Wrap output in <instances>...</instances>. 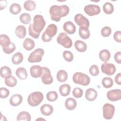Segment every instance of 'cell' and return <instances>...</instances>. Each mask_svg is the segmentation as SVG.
Wrapping results in <instances>:
<instances>
[{"mask_svg": "<svg viewBox=\"0 0 121 121\" xmlns=\"http://www.w3.org/2000/svg\"><path fill=\"white\" fill-rule=\"evenodd\" d=\"M113 38L114 40L118 42H121V31H117L113 34Z\"/></svg>", "mask_w": 121, "mask_h": 121, "instance_id": "bcb514c9", "label": "cell"}, {"mask_svg": "<svg viewBox=\"0 0 121 121\" xmlns=\"http://www.w3.org/2000/svg\"><path fill=\"white\" fill-rule=\"evenodd\" d=\"M78 33L80 37L83 39H88L90 35V33L88 28L84 27H80L79 28Z\"/></svg>", "mask_w": 121, "mask_h": 121, "instance_id": "4316f807", "label": "cell"}, {"mask_svg": "<svg viewBox=\"0 0 121 121\" xmlns=\"http://www.w3.org/2000/svg\"><path fill=\"white\" fill-rule=\"evenodd\" d=\"M56 78L60 82H64L68 79V73L65 70H60L56 74Z\"/></svg>", "mask_w": 121, "mask_h": 121, "instance_id": "f1b7e54d", "label": "cell"}, {"mask_svg": "<svg viewBox=\"0 0 121 121\" xmlns=\"http://www.w3.org/2000/svg\"><path fill=\"white\" fill-rule=\"evenodd\" d=\"M23 98L19 94L13 95L9 99V103L13 106H17L20 104L22 102Z\"/></svg>", "mask_w": 121, "mask_h": 121, "instance_id": "e0dca14e", "label": "cell"}, {"mask_svg": "<svg viewBox=\"0 0 121 121\" xmlns=\"http://www.w3.org/2000/svg\"><path fill=\"white\" fill-rule=\"evenodd\" d=\"M44 53L43 49L37 48L29 54L27 60L30 63L39 62L42 60V57Z\"/></svg>", "mask_w": 121, "mask_h": 121, "instance_id": "52a82bcc", "label": "cell"}, {"mask_svg": "<svg viewBox=\"0 0 121 121\" xmlns=\"http://www.w3.org/2000/svg\"><path fill=\"white\" fill-rule=\"evenodd\" d=\"M58 97V95L55 91H52L48 92L46 94V98L50 102L55 101Z\"/></svg>", "mask_w": 121, "mask_h": 121, "instance_id": "f35d334b", "label": "cell"}, {"mask_svg": "<svg viewBox=\"0 0 121 121\" xmlns=\"http://www.w3.org/2000/svg\"><path fill=\"white\" fill-rule=\"evenodd\" d=\"M101 69L103 73L108 76L113 75L116 71V68L114 64L107 62H104L102 64Z\"/></svg>", "mask_w": 121, "mask_h": 121, "instance_id": "7c38bea8", "label": "cell"}, {"mask_svg": "<svg viewBox=\"0 0 121 121\" xmlns=\"http://www.w3.org/2000/svg\"><path fill=\"white\" fill-rule=\"evenodd\" d=\"M31 120V117L30 113L26 111H22L17 116V121H30Z\"/></svg>", "mask_w": 121, "mask_h": 121, "instance_id": "f546056e", "label": "cell"}, {"mask_svg": "<svg viewBox=\"0 0 121 121\" xmlns=\"http://www.w3.org/2000/svg\"><path fill=\"white\" fill-rule=\"evenodd\" d=\"M43 72V67L39 65H33L30 69V73L32 77L37 78L41 77Z\"/></svg>", "mask_w": 121, "mask_h": 121, "instance_id": "5bb4252c", "label": "cell"}, {"mask_svg": "<svg viewBox=\"0 0 121 121\" xmlns=\"http://www.w3.org/2000/svg\"><path fill=\"white\" fill-rule=\"evenodd\" d=\"M15 32L17 36L20 39H23L25 38L26 35V28L24 26L19 25L16 28Z\"/></svg>", "mask_w": 121, "mask_h": 121, "instance_id": "d6986e66", "label": "cell"}, {"mask_svg": "<svg viewBox=\"0 0 121 121\" xmlns=\"http://www.w3.org/2000/svg\"><path fill=\"white\" fill-rule=\"evenodd\" d=\"M99 56L100 59L104 62H107L110 59L111 53L110 52L106 49H103L99 52Z\"/></svg>", "mask_w": 121, "mask_h": 121, "instance_id": "cb8c5ba5", "label": "cell"}, {"mask_svg": "<svg viewBox=\"0 0 121 121\" xmlns=\"http://www.w3.org/2000/svg\"><path fill=\"white\" fill-rule=\"evenodd\" d=\"M89 73L93 76H96L99 73V69L96 65H92L89 69Z\"/></svg>", "mask_w": 121, "mask_h": 121, "instance_id": "b9f144b4", "label": "cell"}, {"mask_svg": "<svg viewBox=\"0 0 121 121\" xmlns=\"http://www.w3.org/2000/svg\"><path fill=\"white\" fill-rule=\"evenodd\" d=\"M17 81L16 78L12 75L7 77L5 79V85L9 87H14L17 84Z\"/></svg>", "mask_w": 121, "mask_h": 121, "instance_id": "83f0119b", "label": "cell"}, {"mask_svg": "<svg viewBox=\"0 0 121 121\" xmlns=\"http://www.w3.org/2000/svg\"><path fill=\"white\" fill-rule=\"evenodd\" d=\"M121 73H118L115 77V82L116 83L119 85H121Z\"/></svg>", "mask_w": 121, "mask_h": 121, "instance_id": "c3c4849f", "label": "cell"}, {"mask_svg": "<svg viewBox=\"0 0 121 121\" xmlns=\"http://www.w3.org/2000/svg\"><path fill=\"white\" fill-rule=\"evenodd\" d=\"M69 11V7L66 5L61 6L52 5L49 9L51 19L56 22H59L62 17H66Z\"/></svg>", "mask_w": 121, "mask_h": 121, "instance_id": "6da1fadb", "label": "cell"}, {"mask_svg": "<svg viewBox=\"0 0 121 121\" xmlns=\"http://www.w3.org/2000/svg\"><path fill=\"white\" fill-rule=\"evenodd\" d=\"M43 95L41 92L36 91L31 93L28 96L27 103L29 105L35 107L39 105L43 101Z\"/></svg>", "mask_w": 121, "mask_h": 121, "instance_id": "7a4b0ae2", "label": "cell"}, {"mask_svg": "<svg viewBox=\"0 0 121 121\" xmlns=\"http://www.w3.org/2000/svg\"><path fill=\"white\" fill-rule=\"evenodd\" d=\"M74 46L77 51L79 52H85L87 49V45L83 41L78 40L74 43Z\"/></svg>", "mask_w": 121, "mask_h": 121, "instance_id": "ffe728a7", "label": "cell"}, {"mask_svg": "<svg viewBox=\"0 0 121 121\" xmlns=\"http://www.w3.org/2000/svg\"><path fill=\"white\" fill-rule=\"evenodd\" d=\"M11 43L10 38L6 35L1 34L0 35V44L2 47L9 45Z\"/></svg>", "mask_w": 121, "mask_h": 121, "instance_id": "d6a6232c", "label": "cell"}, {"mask_svg": "<svg viewBox=\"0 0 121 121\" xmlns=\"http://www.w3.org/2000/svg\"><path fill=\"white\" fill-rule=\"evenodd\" d=\"M112 33V29L109 26H104L101 29V35L103 37H108Z\"/></svg>", "mask_w": 121, "mask_h": 121, "instance_id": "7bdbcfd3", "label": "cell"}, {"mask_svg": "<svg viewBox=\"0 0 121 121\" xmlns=\"http://www.w3.org/2000/svg\"><path fill=\"white\" fill-rule=\"evenodd\" d=\"M9 95V89L5 87H0V97L2 99L7 98Z\"/></svg>", "mask_w": 121, "mask_h": 121, "instance_id": "f6af8a7d", "label": "cell"}, {"mask_svg": "<svg viewBox=\"0 0 121 121\" xmlns=\"http://www.w3.org/2000/svg\"><path fill=\"white\" fill-rule=\"evenodd\" d=\"M57 43L66 48H70L72 46L71 38L64 32L59 34L57 38Z\"/></svg>", "mask_w": 121, "mask_h": 121, "instance_id": "8992f818", "label": "cell"}, {"mask_svg": "<svg viewBox=\"0 0 121 121\" xmlns=\"http://www.w3.org/2000/svg\"><path fill=\"white\" fill-rule=\"evenodd\" d=\"M19 20L22 23L27 25L30 23L31 21V17L28 13H23L20 15L19 17Z\"/></svg>", "mask_w": 121, "mask_h": 121, "instance_id": "e575fe53", "label": "cell"}, {"mask_svg": "<svg viewBox=\"0 0 121 121\" xmlns=\"http://www.w3.org/2000/svg\"><path fill=\"white\" fill-rule=\"evenodd\" d=\"M115 112V107L113 105L106 103L103 107V117L106 120H110L112 118Z\"/></svg>", "mask_w": 121, "mask_h": 121, "instance_id": "ba28073f", "label": "cell"}, {"mask_svg": "<svg viewBox=\"0 0 121 121\" xmlns=\"http://www.w3.org/2000/svg\"><path fill=\"white\" fill-rule=\"evenodd\" d=\"M46 25L43 17L40 15H36L33 18L32 27L33 30L37 33L40 34Z\"/></svg>", "mask_w": 121, "mask_h": 121, "instance_id": "5b68a950", "label": "cell"}, {"mask_svg": "<svg viewBox=\"0 0 121 121\" xmlns=\"http://www.w3.org/2000/svg\"><path fill=\"white\" fill-rule=\"evenodd\" d=\"M57 33V27L53 24L48 26L45 31L42 35V40L44 42H49L52 40V37L54 36Z\"/></svg>", "mask_w": 121, "mask_h": 121, "instance_id": "3957f363", "label": "cell"}, {"mask_svg": "<svg viewBox=\"0 0 121 121\" xmlns=\"http://www.w3.org/2000/svg\"><path fill=\"white\" fill-rule=\"evenodd\" d=\"M40 111L42 114L45 116L51 115L53 112V107L49 104H44L40 107Z\"/></svg>", "mask_w": 121, "mask_h": 121, "instance_id": "ac0fdd59", "label": "cell"}, {"mask_svg": "<svg viewBox=\"0 0 121 121\" xmlns=\"http://www.w3.org/2000/svg\"><path fill=\"white\" fill-rule=\"evenodd\" d=\"M97 96V91L93 88L87 89L85 93V98L89 101H94Z\"/></svg>", "mask_w": 121, "mask_h": 121, "instance_id": "2e32d148", "label": "cell"}, {"mask_svg": "<svg viewBox=\"0 0 121 121\" xmlns=\"http://www.w3.org/2000/svg\"><path fill=\"white\" fill-rule=\"evenodd\" d=\"M62 55L64 59L68 62H71L74 59V56L73 53L69 51H64Z\"/></svg>", "mask_w": 121, "mask_h": 121, "instance_id": "ab89813d", "label": "cell"}, {"mask_svg": "<svg viewBox=\"0 0 121 121\" xmlns=\"http://www.w3.org/2000/svg\"><path fill=\"white\" fill-rule=\"evenodd\" d=\"M23 58V54L20 52H17L12 56L11 61L14 65H18L22 62Z\"/></svg>", "mask_w": 121, "mask_h": 121, "instance_id": "484cf974", "label": "cell"}, {"mask_svg": "<svg viewBox=\"0 0 121 121\" xmlns=\"http://www.w3.org/2000/svg\"><path fill=\"white\" fill-rule=\"evenodd\" d=\"M108 99L112 102H115L121 99V90L120 89H112L107 93Z\"/></svg>", "mask_w": 121, "mask_h": 121, "instance_id": "4fadbf2b", "label": "cell"}, {"mask_svg": "<svg viewBox=\"0 0 121 121\" xmlns=\"http://www.w3.org/2000/svg\"><path fill=\"white\" fill-rule=\"evenodd\" d=\"M35 7L36 4L35 2L33 0H26L24 4V9L27 11H33L35 9Z\"/></svg>", "mask_w": 121, "mask_h": 121, "instance_id": "d590c367", "label": "cell"}, {"mask_svg": "<svg viewBox=\"0 0 121 121\" xmlns=\"http://www.w3.org/2000/svg\"><path fill=\"white\" fill-rule=\"evenodd\" d=\"M2 50L6 54H9L16 50V45L13 43L11 42L9 45L2 47Z\"/></svg>", "mask_w": 121, "mask_h": 121, "instance_id": "74e56055", "label": "cell"}, {"mask_svg": "<svg viewBox=\"0 0 121 121\" xmlns=\"http://www.w3.org/2000/svg\"><path fill=\"white\" fill-rule=\"evenodd\" d=\"M71 90L70 86L67 84L61 85L59 87V92L62 96H67L69 95Z\"/></svg>", "mask_w": 121, "mask_h": 121, "instance_id": "7402d4cb", "label": "cell"}, {"mask_svg": "<svg viewBox=\"0 0 121 121\" xmlns=\"http://www.w3.org/2000/svg\"><path fill=\"white\" fill-rule=\"evenodd\" d=\"M103 9L105 14H111L114 11V7L112 3L106 2L103 5Z\"/></svg>", "mask_w": 121, "mask_h": 121, "instance_id": "4dcf8cb0", "label": "cell"}, {"mask_svg": "<svg viewBox=\"0 0 121 121\" xmlns=\"http://www.w3.org/2000/svg\"><path fill=\"white\" fill-rule=\"evenodd\" d=\"M77 102L73 98L69 97L65 102V106L67 109L69 111L74 110L77 106Z\"/></svg>", "mask_w": 121, "mask_h": 121, "instance_id": "44dd1931", "label": "cell"}, {"mask_svg": "<svg viewBox=\"0 0 121 121\" xmlns=\"http://www.w3.org/2000/svg\"><path fill=\"white\" fill-rule=\"evenodd\" d=\"M63 30L68 34H74L76 30V26L71 21H68L65 22L63 26Z\"/></svg>", "mask_w": 121, "mask_h": 121, "instance_id": "9a60e30c", "label": "cell"}, {"mask_svg": "<svg viewBox=\"0 0 121 121\" xmlns=\"http://www.w3.org/2000/svg\"><path fill=\"white\" fill-rule=\"evenodd\" d=\"M74 21L80 27L88 28L89 26V21L88 19L81 14H77L74 17Z\"/></svg>", "mask_w": 121, "mask_h": 121, "instance_id": "8fae6325", "label": "cell"}, {"mask_svg": "<svg viewBox=\"0 0 121 121\" xmlns=\"http://www.w3.org/2000/svg\"><path fill=\"white\" fill-rule=\"evenodd\" d=\"M43 72L41 76L42 82L45 85L51 84L53 82V78L51 75L50 70L46 67H43Z\"/></svg>", "mask_w": 121, "mask_h": 121, "instance_id": "30bf717a", "label": "cell"}, {"mask_svg": "<svg viewBox=\"0 0 121 121\" xmlns=\"http://www.w3.org/2000/svg\"><path fill=\"white\" fill-rule=\"evenodd\" d=\"M114 59L115 61L119 64L121 63V52H116L114 55Z\"/></svg>", "mask_w": 121, "mask_h": 121, "instance_id": "7dc6e473", "label": "cell"}, {"mask_svg": "<svg viewBox=\"0 0 121 121\" xmlns=\"http://www.w3.org/2000/svg\"><path fill=\"white\" fill-rule=\"evenodd\" d=\"M23 46L24 48L27 51L32 50L35 46L34 41L30 38H26L23 42Z\"/></svg>", "mask_w": 121, "mask_h": 121, "instance_id": "603a6c76", "label": "cell"}, {"mask_svg": "<svg viewBox=\"0 0 121 121\" xmlns=\"http://www.w3.org/2000/svg\"><path fill=\"white\" fill-rule=\"evenodd\" d=\"M16 74L17 77L21 80H25L27 78V73L25 68L19 67L16 69Z\"/></svg>", "mask_w": 121, "mask_h": 121, "instance_id": "d4e9b609", "label": "cell"}, {"mask_svg": "<svg viewBox=\"0 0 121 121\" xmlns=\"http://www.w3.org/2000/svg\"><path fill=\"white\" fill-rule=\"evenodd\" d=\"M28 33L29 35L31 37L35 39H37L39 38L40 36V34L36 33L33 29L32 24H30V25L28 26Z\"/></svg>", "mask_w": 121, "mask_h": 121, "instance_id": "ee69618b", "label": "cell"}, {"mask_svg": "<svg viewBox=\"0 0 121 121\" xmlns=\"http://www.w3.org/2000/svg\"><path fill=\"white\" fill-rule=\"evenodd\" d=\"M102 83L104 88H109L113 86V82L111 78L104 77L102 80Z\"/></svg>", "mask_w": 121, "mask_h": 121, "instance_id": "8d00e7d4", "label": "cell"}, {"mask_svg": "<svg viewBox=\"0 0 121 121\" xmlns=\"http://www.w3.org/2000/svg\"><path fill=\"white\" fill-rule=\"evenodd\" d=\"M21 8L20 5L17 3H12L9 7V11L13 15H17L20 12Z\"/></svg>", "mask_w": 121, "mask_h": 121, "instance_id": "836d02e7", "label": "cell"}, {"mask_svg": "<svg viewBox=\"0 0 121 121\" xmlns=\"http://www.w3.org/2000/svg\"><path fill=\"white\" fill-rule=\"evenodd\" d=\"M0 76L2 78H6L7 77L11 75L12 71L10 68L8 66H4L1 67L0 70Z\"/></svg>", "mask_w": 121, "mask_h": 121, "instance_id": "1f68e13d", "label": "cell"}, {"mask_svg": "<svg viewBox=\"0 0 121 121\" xmlns=\"http://www.w3.org/2000/svg\"><path fill=\"white\" fill-rule=\"evenodd\" d=\"M83 94V90L79 87L74 88L72 91V95L74 97L79 98L82 96Z\"/></svg>", "mask_w": 121, "mask_h": 121, "instance_id": "60d3db41", "label": "cell"}, {"mask_svg": "<svg viewBox=\"0 0 121 121\" xmlns=\"http://www.w3.org/2000/svg\"><path fill=\"white\" fill-rule=\"evenodd\" d=\"M72 80L75 84L83 86L88 85L90 82V78L88 75L80 72H76L73 74Z\"/></svg>", "mask_w": 121, "mask_h": 121, "instance_id": "277c9868", "label": "cell"}, {"mask_svg": "<svg viewBox=\"0 0 121 121\" xmlns=\"http://www.w3.org/2000/svg\"><path fill=\"white\" fill-rule=\"evenodd\" d=\"M85 12L89 16H94L100 13V7L97 5L89 4L86 5L84 9Z\"/></svg>", "mask_w": 121, "mask_h": 121, "instance_id": "9c48e42d", "label": "cell"}]
</instances>
